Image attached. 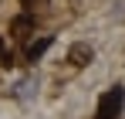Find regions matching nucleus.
I'll return each mask as SVG.
<instances>
[{"mask_svg":"<svg viewBox=\"0 0 125 119\" xmlns=\"http://www.w3.org/2000/svg\"><path fill=\"white\" fill-rule=\"evenodd\" d=\"M125 109V89H108L102 99H98V119H118Z\"/></svg>","mask_w":125,"mask_h":119,"instance_id":"nucleus-1","label":"nucleus"},{"mask_svg":"<svg viewBox=\"0 0 125 119\" xmlns=\"http://www.w3.org/2000/svg\"><path fill=\"white\" fill-rule=\"evenodd\" d=\"M14 95H17L21 102H34L37 99V78H21L17 89H14Z\"/></svg>","mask_w":125,"mask_h":119,"instance_id":"nucleus-2","label":"nucleus"},{"mask_svg":"<svg viewBox=\"0 0 125 119\" xmlns=\"http://www.w3.org/2000/svg\"><path fill=\"white\" fill-rule=\"evenodd\" d=\"M91 58H95V51H91L88 44H74V48L68 51V61H71V65H78V68H81V65H88Z\"/></svg>","mask_w":125,"mask_h":119,"instance_id":"nucleus-3","label":"nucleus"},{"mask_svg":"<svg viewBox=\"0 0 125 119\" xmlns=\"http://www.w3.org/2000/svg\"><path fill=\"white\" fill-rule=\"evenodd\" d=\"M51 44H54V38H37V41H31V44H27V51H24V55H27V61H37L44 51L51 48Z\"/></svg>","mask_w":125,"mask_h":119,"instance_id":"nucleus-4","label":"nucleus"},{"mask_svg":"<svg viewBox=\"0 0 125 119\" xmlns=\"http://www.w3.org/2000/svg\"><path fill=\"white\" fill-rule=\"evenodd\" d=\"M10 31H14L17 38H24L27 31H34V17H31V14H21V17H14V24H10Z\"/></svg>","mask_w":125,"mask_h":119,"instance_id":"nucleus-5","label":"nucleus"},{"mask_svg":"<svg viewBox=\"0 0 125 119\" xmlns=\"http://www.w3.org/2000/svg\"><path fill=\"white\" fill-rule=\"evenodd\" d=\"M0 65H3V68H10V65H14V55H10V51H3V55H0Z\"/></svg>","mask_w":125,"mask_h":119,"instance_id":"nucleus-6","label":"nucleus"},{"mask_svg":"<svg viewBox=\"0 0 125 119\" xmlns=\"http://www.w3.org/2000/svg\"><path fill=\"white\" fill-rule=\"evenodd\" d=\"M24 7H27V10H34V7H41V3H47V0H21Z\"/></svg>","mask_w":125,"mask_h":119,"instance_id":"nucleus-7","label":"nucleus"},{"mask_svg":"<svg viewBox=\"0 0 125 119\" xmlns=\"http://www.w3.org/2000/svg\"><path fill=\"white\" fill-rule=\"evenodd\" d=\"M3 51H7V48H3V38H0V55H3Z\"/></svg>","mask_w":125,"mask_h":119,"instance_id":"nucleus-8","label":"nucleus"}]
</instances>
